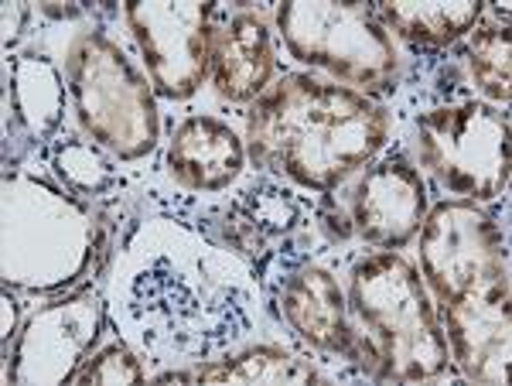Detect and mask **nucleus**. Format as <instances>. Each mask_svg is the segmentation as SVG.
<instances>
[{"mask_svg":"<svg viewBox=\"0 0 512 386\" xmlns=\"http://www.w3.org/2000/svg\"><path fill=\"white\" fill-rule=\"evenodd\" d=\"M383 106L315 76H284L253 103L246 141L256 164L304 188L342 185L386 144Z\"/></svg>","mask_w":512,"mask_h":386,"instance_id":"obj_1","label":"nucleus"},{"mask_svg":"<svg viewBox=\"0 0 512 386\" xmlns=\"http://www.w3.org/2000/svg\"><path fill=\"white\" fill-rule=\"evenodd\" d=\"M355 366L373 380L420 383L448 369V339L420 274L400 253L359 260L349 284Z\"/></svg>","mask_w":512,"mask_h":386,"instance_id":"obj_2","label":"nucleus"},{"mask_svg":"<svg viewBox=\"0 0 512 386\" xmlns=\"http://www.w3.org/2000/svg\"><path fill=\"white\" fill-rule=\"evenodd\" d=\"M280 35L297 62L332 72L362 89H390L400 55L390 31L366 4L287 0L277 11Z\"/></svg>","mask_w":512,"mask_h":386,"instance_id":"obj_3","label":"nucleus"},{"mask_svg":"<svg viewBox=\"0 0 512 386\" xmlns=\"http://www.w3.org/2000/svg\"><path fill=\"white\" fill-rule=\"evenodd\" d=\"M76 117L93 141L120 158H140L158 141V110L147 79L103 35H82L69 52Z\"/></svg>","mask_w":512,"mask_h":386,"instance_id":"obj_4","label":"nucleus"},{"mask_svg":"<svg viewBox=\"0 0 512 386\" xmlns=\"http://www.w3.org/2000/svg\"><path fill=\"white\" fill-rule=\"evenodd\" d=\"M417 151L448 192L485 202L509 185V120L492 106L431 110L417 120Z\"/></svg>","mask_w":512,"mask_h":386,"instance_id":"obj_5","label":"nucleus"},{"mask_svg":"<svg viewBox=\"0 0 512 386\" xmlns=\"http://www.w3.org/2000/svg\"><path fill=\"white\" fill-rule=\"evenodd\" d=\"M420 267L441 308L509 277L506 240L468 202H437L420 226Z\"/></svg>","mask_w":512,"mask_h":386,"instance_id":"obj_6","label":"nucleus"},{"mask_svg":"<svg viewBox=\"0 0 512 386\" xmlns=\"http://www.w3.org/2000/svg\"><path fill=\"white\" fill-rule=\"evenodd\" d=\"M212 4L195 0H147L127 4V21L134 31L147 72L168 100H188L202 86L212 65Z\"/></svg>","mask_w":512,"mask_h":386,"instance_id":"obj_7","label":"nucleus"},{"mask_svg":"<svg viewBox=\"0 0 512 386\" xmlns=\"http://www.w3.org/2000/svg\"><path fill=\"white\" fill-rule=\"evenodd\" d=\"M444 339L461 373L472 383L499 386L509 380V277L472 291L444 308Z\"/></svg>","mask_w":512,"mask_h":386,"instance_id":"obj_8","label":"nucleus"},{"mask_svg":"<svg viewBox=\"0 0 512 386\" xmlns=\"http://www.w3.org/2000/svg\"><path fill=\"white\" fill-rule=\"evenodd\" d=\"M424 182L403 158H390L366 171L352 192V229L369 246L400 250L424 226Z\"/></svg>","mask_w":512,"mask_h":386,"instance_id":"obj_9","label":"nucleus"},{"mask_svg":"<svg viewBox=\"0 0 512 386\" xmlns=\"http://www.w3.org/2000/svg\"><path fill=\"white\" fill-rule=\"evenodd\" d=\"M99 335V305L96 298H76L65 305L45 308L31 318L14 366V380H72V366L82 363V352Z\"/></svg>","mask_w":512,"mask_h":386,"instance_id":"obj_10","label":"nucleus"},{"mask_svg":"<svg viewBox=\"0 0 512 386\" xmlns=\"http://www.w3.org/2000/svg\"><path fill=\"white\" fill-rule=\"evenodd\" d=\"M280 305H284L287 322L294 325V332L308 346L355 363V335L349 325V305H345L342 287L335 284V277L328 270L311 267L291 277Z\"/></svg>","mask_w":512,"mask_h":386,"instance_id":"obj_11","label":"nucleus"},{"mask_svg":"<svg viewBox=\"0 0 512 386\" xmlns=\"http://www.w3.org/2000/svg\"><path fill=\"white\" fill-rule=\"evenodd\" d=\"M212 82L222 100L246 103L267 89L274 76V41L267 24L253 14H233L212 38Z\"/></svg>","mask_w":512,"mask_h":386,"instance_id":"obj_12","label":"nucleus"},{"mask_svg":"<svg viewBox=\"0 0 512 386\" xmlns=\"http://www.w3.org/2000/svg\"><path fill=\"white\" fill-rule=\"evenodd\" d=\"M168 168L192 192H219L243 168V144L222 120L188 117L171 137Z\"/></svg>","mask_w":512,"mask_h":386,"instance_id":"obj_13","label":"nucleus"},{"mask_svg":"<svg viewBox=\"0 0 512 386\" xmlns=\"http://www.w3.org/2000/svg\"><path fill=\"white\" fill-rule=\"evenodd\" d=\"M482 18L478 0H386L383 21L417 45H448Z\"/></svg>","mask_w":512,"mask_h":386,"instance_id":"obj_14","label":"nucleus"},{"mask_svg":"<svg viewBox=\"0 0 512 386\" xmlns=\"http://www.w3.org/2000/svg\"><path fill=\"white\" fill-rule=\"evenodd\" d=\"M168 380H195V383H315L318 373L311 369L304 359L291 356V352L277 349V346H260L250 349L236 359H226V363L216 366H202L192 369V373H168L161 376Z\"/></svg>","mask_w":512,"mask_h":386,"instance_id":"obj_15","label":"nucleus"},{"mask_svg":"<svg viewBox=\"0 0 512 386\" xmlns=\"http://www.w3.org/2000/svg\"><path fill=\"white\" fill-rule=\"evenodd\" d=\"M472 79L489 100L509 103V28L506 24H485L475 31L468 45Z\"/></svg>","mask_w":512,"mask_h":386,"instance_id":"obj_16","label":"nucleus"},{"mask_svg":"<svg viewBox=\"0 0 512 386\" xmlns=\"http://www.w3.org/2000/svg\"><path fill=\"white\" fill-rule=\"evenodd\" d=\"M72 380H79V383H140L144 373H140L137 359L130 356L127 349L110 346V349L99 352L96 359H89Z\"/></svg>","mask_w":512,"mask_h":386,"instance_id":"obj_17","label":"nucleus"}]
</instances>
